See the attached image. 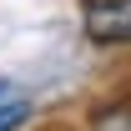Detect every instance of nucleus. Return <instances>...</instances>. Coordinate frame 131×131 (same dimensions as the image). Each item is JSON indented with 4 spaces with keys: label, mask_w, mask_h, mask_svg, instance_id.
I'll use <instances>...</instances> for the list:
<instances>
[{
    "label": "nucleus",
    "mask_w": 131,
    "mask_h": 131,
    "mask_svg": "<svg viewBox=\"0 0 131 131\" xmlns=\"http://www.w3.org/2000/svg\"><path fill=\"white\" fill-rule=\"evenodd\" d=\"M25 121H30V101H20V96L0 101V131H20Z\"/></svg>",
    "instance_id": "2"
},
{
    "label": "nucleus",
    "mask_w": 131,
    "mask_h": 131,
    "mask_svg": "<svg viewBox=\"0 0 131 131\" xmlns=\"http://www.w3.org/2000/svg\"><path fill=\"white\" fill-rule=\"evenodd\" d=\"M5 96H10V86H5V81H0V101H5Z\"/></svg>",
    "instance_id": "3"
},
{
    "label": "nucleus",
    "mask_w": 131,
    "mask_h": 131,
    "mask_svg": "<svg viewBox=\"0 0 131 131\" xmlns=\"http://www.w3.org/2000/svg\"><path fill=\"white\" fill-rule=\"evenodd\" d=\"M81 25L96 46H126L131 40V0H86Z\"/></svg>",
    "instance_id": "1"
}]
</instances>
